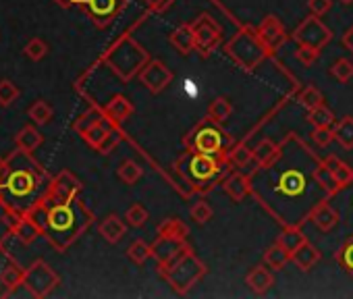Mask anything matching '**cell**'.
Returning a JSON list of instances; mask_svg holds the SVG:
<instances>
[{
  "label": "cell",
  "instance_id": "1",
  "mask_svg": "<svg viewBox=\"0 0 353 299\" xmlns=\"http://www.w3.org/2000/svg\"><path fill=\"white\" fill-rule=\"evenodd\" d=\"M289 145H291V141H289V135H287L281 141V152H279V156L268 167L254 169L250 177L262 179V183L252 181V187L254 185H270L268 192H270V198L272 200L264 204V208L270 214L274 212L276 204L279 206H285L287 204L283 225L285 227H289V225L301 227L305 220H303V216H301V212L297 208L301 206V202H305L310 198V189L312 187H320L316 183V179H314V167L318 163H314L310 169H305L303 165L297 163L299 156H301V152H303V145H305L297 135H295V147L291 150Z\"/></svg>",
  "mask_w": 353,
  "mask_h": 299
},
{
  "label": "cell",
  "instance_id": "2",
  "mask_svg": "<svg viewBox=\"0 0 353 299\" xmlns=\"http://www.w3.org/2000/svg\"><path fill=\"white\" fill-rule=\"evenodd\" d=\"M172 171L179 175V179L188 185V194H210L223 179L235 171L229 161L216 158L210 154L200 152H185L172 163Z\"/></svg>",
  "mask_w": 353,
  "mask_h": 299
},
{
  "label": "cell",
  "instance_id": "3",
  "mask_svg": "<svg viewBox=\"0 0 353 299\" xmlns=\"http://www.w3.org/2000/svg\"><path fill=\"white\" fill-rule=\"evenodd\" d=\"M92 223L94 214L79 198L65 204H48V227L44 235L59 251H65L79 239L83 231H88Z\"/></svg>",
  "mask_w": 353,
  "mask_h": 299
},
{
  "label": "cell",
  "instance_id": "4",
  "mask_svg": "<svg viewBox=\"0 0 353 299\" xmlns=\"http://www.w3.org/2000/svg\"><path fill=\"white\" fill-rule=\"evenodd\" d=\"M233 145H235V139L229 135L223 123H216L210 116L202 118L183 137V147L188 152L210 154V156L225 158V161H229V152Z\"/></svg>",
  "mask_w": 353,
  "mask_h": 299
},
{
  "label": "cell",
  "instance_id": "5",
  "mask_svg": "<svg viewBox=\"0 0 353 299\" xmlns=\"http://www.w3.org/2000/svg\"><path fill=\"white\" fill-rule=\"evenodd\" d=\"M148 61H150L148 50L137 40H133L129 34H123L102 54V63L106 67H110L112 73L121 81H131L135 75H139V71L145 67Z\"/></svg>",
  "mask_w": 353,
  "mask_h": 299
},
{
  "label": "cell",
  "instance_id": "6",
  "mask_svg": "<svg viewBox=\"0 0 353 299\" xmlns=\"http://www.w3.org/2000/svg\"><path fill=\"white\" fill-rule=\"evenodd\" d=\"M162 278L170 285V289L176 295L190 293L208 272L206 264L196 256V251L188 245L174 260H170L166 266L158 268Z\"/></svg>",
  "mask_w": 353,
  "mask_h": 299
},
{
  "label": "cell",
  "instance_id": "7",
  "mask_svg": "<svg viewBox=\"0 0 353 299\" xmlns=\"http://www.w3.org/2000/svg\"><path fill=\"white\" fill-rule=\"evenodd\" d=\"M225 54L243 71L258 69L272 52L258 36V30L252 25H241L235 36L225 44Z\"/></svg>",
  "mask_w": 353,
  "mask_h": 299
},
{
  "label": "cell",
  "instance_id": "8",
  "mask_svg": "<svg viewBox=\"0 0 353 299\" xmlns=\"http://www.w3.org/2000/svg\"><path fill=\"white\" fill-rule=\"evenodd\" d=\"M192 30H194V36H196V50L204 59H208L219 48V44L223 42V28L210 13L198 15L192 21Z\"/></svg>",
  "mask_w": 353,
  "mask_h": 299
},
{
  "label": "cell",
  "instance_id": "9",
  "mask_svg": "<svg viewBox=\"0 0 353 299\" xmlns=\"http://www.w3.org/2000/svg\"><path fill=\"white\" fill-rule=\"evenodd\" d=\"M59 282H61V276L44 260H36L26 270V278H23V287L30 291L32 297H46V295H50L57 289Z\"/></svg>",
  "mask_w": 353,
  "mask_h": 299
},
{
  "label": "cell",
  "instance_id": "10",
  "mask_svg": "<svg viewBox=\"0 0 353 299\" xmlns=\"http://www.w3.org/2000/svg\"><path fill=\"white\" fill-rule=\"evenodd\" d=\"M291 40L297 46H312L316 50H322L332 40V32L322 23L320 17L310 15L295 28V32L291 34Z\"/></svg>",
  "mask_w": 353,
  "mask_h": 299
},
{
  "label": "cell",
  "instance_id": "11",
  "mask_svg": "<svg viewBox=\"0 0 353 299\" xmlns=\"http://www.w3.org/2000/svg\"><path fill=\"white\" fill-rule=\"evenodd\" d=\"M94 21L96 28H108L127 7V0H79L77 3Z\"/></svg>",
  "mask_w": 353,
  "mask_h": 299
},
{
  "label": "cell",
  "instance_id": "12",
  "mask_svg": "<svg viewBox=\"0 0 353 299\" xmlns=\"http://www.w3.org/2000/svg\"><path fill=\"white\" fill-rule=\"evenodd\" d=\"M81 194V181L69 171H61L48 185L46 196H42L48 204H65L73 202Z\"/></svg>",
  "mask_w": 353,
  "mask_h": 299
},
{
  "label": "cell",
  "instance_id": "13",
  "mask_svg": "<svg viewBox=\"0 0 353 299\" xmlns=\"http://www.w3.org/2000/svg\"><path fill=\"white\" fill-rule=\"evenodd\" d=\"M137 77H139L141 85H143L148 92L160 94V92H164V90L172 83L174 73H172L160 59H150V61L145 63V67L139 71Z\"/></svg>",
  "mask_w": 353,
  "mask_h": 299
},
{
  "label": "cell",
  "instance_id": "14",
  "mask_svg": "<svg viewBox=\"0 0 353 299\" xmlns=\"http://www.w3.org/2000/svg\"><path fill=\"white\" fill-rule=\"evenodd\" d=\"M188 247L185 239L179 237H170V235H156L152 243V258L158 262V268L166 266L170 260H174L183 249Z\"/></svg>",
  "mask_w": 353,
  "mask_h": 299
},
{
  "label": "cell",
  "instance_id": "15",
  "mask_svg": "<svg viewBox=\"0 0 353 299\" xmlns=\"http://www.w3.org/2000/svg\"><path fill=\"white\" fill-rule=\"evenodd\" d=\"M258 36L262 38V42L270 48V52H276L285 42H287V32L283 21L276 15H266L258 25Z\"/></svg>",
  "mask_w": 353,
  "mask_h": 299
},
{
  "label": "cell",
  "instance_id": "16",
  "mask_svg": "<svg viewBox=\"0 0 353 299\" xmlns=\"http://www.w3.org/2000/svg\"><path fill=\"white\" fill-rule=\"evenodd\" d=\"M221 185L233 202H243L248 196H252V177L239 171H231Z\"/></svg>",
  "mask_w": 353,
  "mask_h": 299
},
{
  "label": "cell",
  "instance_id": "17",
  "mask_svg": "<svg viewBox=\"0 0 353 299\" xmlns=\"http://www.w3.org/2000/svg\"><path fill=\"white\" fill-rule=\"evenodd\" d=\"M328 200H330V198L320 200V202L314 206L312 214H310V220H312L314 227H316L318 231H322V233H330V231L339 225V212L328 204Z\"/></svg>",
  "mask_w": 353,
  "mask_h": 299
},
{
  "label": "cell",
  "instance_id": "18",
  "mask_svg": "<svg viewBox=\"0 0 353 299\" xmlns=\"http://www.w3.org/2000/svg\"><path fill=\"white\" fill-rule=\"evenodd\" d=\"M133 112H135L133 102H131L127 96H123V94L112 96V98L104 104V114H106V118H108L110 123H114V125L125 123Z\"/></svg>",
  "mask_w": 353,
  "mask_h": 299
},
{
  "label": "cell",
  "instance_id": "19",
  "mask_svg": "<svg viewBox=\"0 0 353 299\" xmlns=\"http://www.w3.org/2000/svg\"><path fill=\"white\" fill-rule=\"evenodd\" d=\"M168 42L172 44V48H176V52L188 56L196 50V36L192 30V23H181L179 28H174L172 34L168 36Z\"/></svg>",
  "mask_w": 353,
  "mask_h": 299
},
{
  "label": "cell",
  "instance_id": "20",
  "mask_svg": "<svg viewBox=\"0 0 353 299\" xmlns=\"http://www.w3.org/2000/svg\"><path fill=\"white\" fill-rule=\"evenodd\" d=\"M245 282H248V287H250L256 295H264V293H268V291L272 289L274 276H272V272H270L266 266L260 264V266H254V268L248 272Z\"/></svg>",
  "mask_w": 353,
  "mask_h": 299
},
{
  "label": "cell",
  "instance_id": "21",
  "mask_svg": "<svg viewBox=\"0 0 353 299\" xmlns=\"http://www.w3.org/2000/svg\"><path fill=\"white\" fill-rule=\"evenodd\" d=\"M281 152V143H274L272 139L264 137L256 143V147L252 150V161L258 167H268Z\"/></svg>",
  "mask_w": 353,
  "mask_h": 299
},
{
  "label": "cell",
  "instance_id": "22",
  "mask_svg": "<svg viewBox=\"0 0 353 299\" xmlns=\"http://www.w3.org/2000/svg\"><path fill=\"white\" fill-rule=\"evenodd\" d=\"M98 233L108 241V243H119L125 233H127V225L121 216L117 214H108L106 218H102V223L98 225Z\"/></svg>",
  "mask_w": 353,
  "mask_h": 299
},
{
  "label": "cell",
  "instance_id": "23",
  "mask_svg": "<svg viewBox=\"0 0 353 299\" xmlns=\"http://www.w3.org/2000/svg\"><path fill=\"white\" fill-rule=\"evenodd\" d=\"M305 241H307V237L303 235L301 227H297V225L285 227V229L281 231V235L276 237V243H279L281 247H285V251H289L291 256H293Z\"/></svg>",
  "mask_w": 353,
  "mask_h": 299
},
{
  "label": "cell",
  "instance_id": "24",
  "mask_svg": "<svg viewBox=\"0 0 353 299\" xmlns=\"http://www.w3.org/2000/svg\"><path fill=\"white\" fill-rule=\"evenodd\" d=\"M320 251H318V247H314L310 241H305L293 256H291V262L299 268V270H303V272H310L318 262H320Z\"/></svg>",
  "mask_w": 353,
  "mask_h": 299
},
{
  "label": "cell",
  "instance_id": "25",
  "mask_svg": "<svg viewBox=\"0 0 353 299\" xmlns=\"http://www.w3.org/2000/svg\"><path fill=\"white\" fill-rule=\"evenodd\" d=\"M322 161H324L326 167L334 173V179H336V183H339L341 189L353 185V169H351L347 163H343V161L336 158L334 154H328V156H324Z\"/></svg>",
  "mask_w": 353,
  "mask_h": 299
},
{
  "label": "cell",
  "instance_id": "26",
  "mask_svg": "<svg viewBox=\"0 0 353 299\" xmlns=\"http://www.w3.org/2000/svg\"><path fill=\"white\" fill-rule=\"evenodd\" d=\"M42 141H44V135H42L36 127H32V125L23 127V129L15 135V145H17V150H23V152H28V154H32L34 150H38V147L42 145Z\"/></svg>",
  "mask_w": 353,
  "mask_h": 299
},
{
  "label": "cell",
  "instance_id": "27",
  "mask_svg": "<svg viewBox=\"0 0 353 299\" xmlns=\"http://www.w3.org/2000/svg\"><path fill=\"white\" fill-rule=\"evenodd\" d=\"M314 179H316V183L330 196V198H334L339 192H341V187H339V183H336V179H334V173L326 167V163L320 158L318 161V165L314 167Z\"/></svg>",
  "mask_w": 353,
  "mask_h": 299
},
{
  "label": "cell",
  "instance_id": "28",
  "mask_svg": "<svg viewBox=\"0 0 353 299\" xmlns=\"http://www.w3.org/2000/svg\"><path fill=\"white\" fill-rule=\"evenodd\" d=\"M158 235H170V237H179V239H185L190 237V227L181 220V218H176V216H168L164 218L158 229H156Z\"/></svg>",
  "mask_w": 353,
  "mask_h": 299
},
{
  "label": "cell",
  "instance_id": "29",
  "mask_svg": "<svg viewBox=\"0 0 353 299\" xmlns=\"http://www.w3.org/2000/svg\"><path fill=\"white\" fill-rule=\"evenodd\" d=\"M106 118V114H104V108H100V106H92V108H88L83 114H79V118L73 123V129L79 133V135H83L88 129H92L94 125H98L100 121H104Z\"/></svg>",
  "mask_w": 353,
  "mask_h": 299
},
{
  "label": "cell",
  "instance_id": "30",
  "mask_svg": "<svg viewBox=\"0 0 353 299\" xmlns=\"http://www.w3.org/2000/svg\"><path fill=\"white\" fill-rule=\"evenodd\" d=\"M13 235L19 239V241H23V243H34L40 235H44L42 233V229L26 214V216H21V220L17 223V227L13 229Z\"/></svg>",
  "mask_w": 353,
  "mask_h": 299
},
{
  "label": "cell",
  "instance_id": "31",
  "mask_svg": "<svg viewBox=\"0 0 353 299\" xmlns=\"http://www.w3.org/2000/svg\"><path fill=\"white\" fill-rule=\"evenodd\" d=\"M332 133L334 139L345 147V150H353V116H343L332 125Z\"/></svg>",
  "mask_w": 353,
  "mask_h": 299
},
{
  "label": "cell",
  "instance_id": "32",
  "mask_svg": "<svg viewBox=\"0 0 353 299\" xmlns=\"http://www.w3.org/2000/svg\"><path fill=\"white\" fill-rule=\"evenodd\" d=\"M114 127H119V125H114V123H110L108 118H104V121H100L98 125H94L92 129H88L81 137L85 139L88 145H92L94 150H98V145L104 141V137H106Z\"/></svg>",
  "mask_w": 353,
  "mask_h": 299
},
{
  "label": "cell",
  "instance_id": "33",
  "mask_svg": "<svg viewBox=\"0 0 353 299\" xmlns=\"http://www.w3.org/2000/svg\"><path fill=\"white\" fill-rule=\"evenodd\" d=\"M262 260H264V264H266L268 268H272V270H283V268L287 266V262H291V254L285 251V247H281L279 243H274V245H270V247L264 251Z\"/></svg>",
  "mask_w": 353,
  "mask_h": 299
},
{
  "label": "cell",
  "instance_id": "34",
  "mask_svg": "<svg viewBox=\"0 0 353 299\" xmlns=\"http://www.w3.org/2000/svg\"><path fill=\"white\" fill-rule=\"evenodd\" d=\"M23 278H26V270L19 264H15V262H9L3 268V272H0V282H3L9 291H13L19 285H23Z\"/></svg>",
  "mask_w": 353,
  "mask_h": 299
},
{
  "label": "cell",
  "instance_id": "35",
  "mask_svg": "<svg viewBox=\"0 0 353 299\" xmlns=\"http://www.w3.org/2000/svg\"><path fill=\"white\" fill-rule=\"evenodd\" d=\"M231 112H233V104H231V100H229V98H225V96H219V98H214V100L210 102L206 116H210V118H212V121H216V123H225V121L231 116Z\"/></svg>",
  "mask_w": 353,
  "mask_h": 299
},
{
  "label": "cell",
  "instance_id": "36",
  "mask_svg": "<svg viewBox=\"0 0 353 299\" xmlns=\"http://www.w3.org/2000/svg\"><path fill=\"white\" fill-rule=\"evenodd\" d=\"M117 177H119L125 185H135V183L143 177V169H141L135 161H123L121 167L117 169Z\"/></svg>",
  "mask_w": 353,
  "mask_h": 299
},
{
  "label": "cell",
  "instance_id": "37",
  "mask_svg": "<svg viewBox=\"0 0 353 299\" xmlns=\"http://www.w3.org/2000/svg\"><path fill=\"white\" fill-rule=\"evenodd\" d=\"M252 163V147H248L245 141L241 143H235L229 152V165L233 169H243Z\"/></svg>",
  "mask_w": 353,
  "mask_h": 299
},
{
  "label": "cell",
  "instance_id": "38",
  "mask_svg": "<svg viewBox=\"0 0 353 299\" xmlns=\"http://www.w3.org/2000/svg\"><path fill=\"white\" fill-rule=\"evenodd\" d=\"M54 116V108L46 102V100H36L32 106H30V118L36 123V125H46L50 123Z\"/></svg>",
  "mask_w": 353,
  "mask_h": 299
},
{
  "label": "cell",
  "instance_id": "39",
  "mask_svg": "<svg viewBox=\"0 0 353 299\" xmlns=\"http://www.w3.org/2000/svg\"><path fill=\"white\" fill-rule=\"evenodd\" d=\"M307 123H312L314 127H332L334 125V112L320 104L312 110H307Z\"/></svg>",
  "mask_w": 353,
  "mask_h": 299
},
{
  "label": "cell",
  "instance_id": "40",
  "mask_svg": "<svg viewBox=\"0 0 353 299\" xmlns=\"http://www.w3.org/2000/svg\"><path fill=\"white\" fill-rule=\"evenodd\" d=\"M152 256V245H148L143 239H135L129 247H127V258L133 262V264H137V266H141V264H145V260Z\"/></svg>",
  "mask_w": 353,
  "mask_h": 299
},
{
  "label": "cell",
  "instance_id": "41",
  "mask_svg": "<svg viewBox=\"0 0 353 299\" xmlns=\"http://www.w3.org/2000/svg\"><path fill=\"white\" fill-rule=\"evenodd\" d=\"M299 104L303 106V108H307V110H312V108H316V106H320V104H324V96H322V92L316 87V85H305L303 90H301V94H299Z\"/></svg>",
  "mask_w": 353,
  "mask_h": 299
},
{
  "label": "cell",
  "instance_id": "42",
  "mask_svg": "<svg viewBox=\"0 0 353 299\" xmlns=\"http://www.w3.org/2000/svg\"><path fill=\"white\" fill-rule=\"evenodd\" d=\"M334 260H336V264H339L347 274L353 276V237L347 239V241L341 245V249L334 254Z\"/></svg>",
  "mask_w": 353,
  "mask_h": 299
},
{
  "label": "cell",
  "instance_id": "43",
  "mask_svg": "<svg viewBox=\"0 0 353 299\" xmlns=\"http://www.w3.org/2000/svg\"><path fill=\"white\" fill-rule=\"evenodd\" d=\"M330 75L341 81V83H347L353 79V63L349 59H339L332 67H330Z\"/></svg>",
  "mask_w": 353,
  "mask_h": 299
},
{
  "label": "cell",
  "instance_id": "44",
  "mask_svg": "<svg viewBox=\"0 0 353 299\" xmlns=\"http://www.w3.org/2000/svg\"><path fill=\"white\" fill-rule=\"evenodd\" d=\"M23 52H26L28 59H32L34 63H38V61H42V59L48 54V44H46L42 38H32V40L26 44Z\"/></svg>",
  "mask_w": 353,
  "mask_h": 299
},
{
  "label": "cell",
  "instance_id": "45",
  "mask_svg": "<svg viewBox=\"0 0 353 299\" xmlns=\"http://www.w3.org/2000/svg\"><path fill=\"white\" fill-rule=\"evenodd\" d=\"M19 87L11 79H0V106H11L19 98Z\"/></svg>",
  "mask_w": 353,
  "mask_h": 299
},
{
  "label": "cell",
  "instance_id": "46",
  "mask_svg": "<svg viewBox=\"0 0 353 299\" xmlns=\"http://www.w3.org/2000/svg\"><path fill=\"white\" fill-rule=\"evenodd\" d=\"M212 206L206 202V200H200V202H196L194 206H192V210H190V216H192V220L194 223H198V225H206L210 218H212Z\"/></svg>",
  "mask_w": 353,
  "mask_h": 299
},
{
  "label": "cell",
  "instance_id": "47",
  "mask_svg": "<svg viewBox=\"0 0 353 299\" xmlns=\"http://www.w3.org/2000/svg\"><path fill=\"white\" fill-rule=\"evenodd\" d=\"M125 218H127V225H131V227H143L150 216H148V210L141 204H133V206L127 208Z\"/></svg>",
  "mask_w": 353,
  "mask_h": 299
},
{
  "label": "cell",
  "instance_id": "48",
  "mask_svg": "<svg viewBox=\"0 0 353 299\" xmlns=\"http://www.w3.org/2000/svg\"><path fill=\"white\" fill-rule=\"evenodd\" d=\"M121 139H123V131L119 129V127H114L106 137H104V141L98 145V150H96V152H100V154H110L112 152V150L121 143Z\"/></svg>",
  "mask_w": 353,
  "mask_h": 299
},
{
  "label": "cell",
  "instance_id": "49",
  "mask_svg": "<svg viewBox=\"0 0 353 299\" xmlns=\"http://www.w3.org/2000/svg\"><path fill=\"white\" fill-rule=\"evenodd\" d=\"M318 56H320V50H316V48H312V46H297V50H295V59H297V63H301L303 67L314 65V63L318 61Z\"/></svg>",
  "mask_w": 353,
  "mask_h": 299
},
{
  "label": "cell",
  "instance_id": "50",
  "mask_svg": "<svg viewBox=\"0 0 353 299\" xmlns=\"http://www.w3.org/2000/svg\"><path fill=\"white\" fill-rule=\"evenodd\" d=\"M312 139H314V143H316L318 147H326V145L334 139L332 127H314Z\"/></svg>",
  "mask_w": 353,
  "mask_h": 299
},
{
  "label": "cell",
  "instance_id": "51",
  "mask_svg": "<svg viewBox=\"0 0 353 299\" xmlns=\"http://www.w3.org/2000/svg\"><path fill=\"white\" fill-rule=\"evenodd\" d=\"M332 7V0H307V9H310V15H316V17H322L330 11Z\"/></svg>",
  "mask_w": 353,
  "mask_h": 299
},
{
  "label": "cell",
  "instance_id": "52",
  "mask_svg": "<svg viewBox=\"0 0 353 299\" xmlns=\"http://www.w3.org/2000/svg\"><path fill=\"white\" fill-rule=\"evenodd\" d=\"M176 3V0H143V5L154 11V13H164L166 9H170L172 5Z\"/></svg>",
  "mask_w": 353,
  "mask_h": 299
},
{
  "label": "cell",
  "instance_id": "53",
  "mask_svg": "<svg viewBox=\"0 0 353 299\" xmlns=\"http://www.w3.org/2000/svg\"><path fill=\"white\" fill-rule=\"evenodd\" d=\"M9 173H11V165H9V161L0 158V189L5 187V183H7V177H9Z\"/></svg>",
  "mask_w": 353,
  "mask_h": 299
},
{
  "label": "cell",
  "instance_id": "54",
  "mask_svg": "<svg viewBox=\"0 0 353 299\" xmlns=\"http://www.w3.org/2000/svg\"><path fill=\"white\" fill-rule=\"evenodd\" d=\"M343 46H345L349 52H353V25L343 34Z\"/></svg>",
  "mask_w": 353,
  "mask_h": 299
},
{
  "label": "cell",
  "instance_id": "55",
  "mask_svg": "<svg viewBox=\"0 0 353 299\" xmlns=\"http://www.w3.org/2000/svg\"><path fill=\"white\" fill-rule=\"evenodd\" d=\"M54 3L61 7V9H71V7H75L79 0H54Z\"/></svg>",
  "mask_w": 353,
  "mask_h": 299
},
{
  "label": "cell",
  "instance_id": "56",
  "mask_svg": "<svg viewBox=\"0 0 353 299\" xmlns=\"http://www.w3.org/2000/svg\"><path fill=\"white\" fill-rule=\"evenodd\" d=\"M339 3H343V5H351L353 0H339Z\"/></svg>",
  "mask_w": 353,
  "mask_h": 299
}]
</instances>
